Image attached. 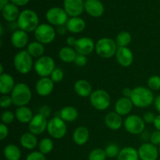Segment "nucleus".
Here are the masks:
<instances>
[{"mask_svg":"<svg viewBox=\"0 0 160 160\" xmlns=\"http://www.w3.org/2000/svg\"><path fill=\"white\" fill-rule=\"evenodd\" d=\"M131 99L134 106L144 109L149 107L154 102L155 96L152 91L148 87L138 86L133 88Z\"/></svg>","mask_w":160,"mask_h":160,"instance_id":"nucleus-1","label":"nucleus"},{"mask_svg":"<svg viewBox=\"0 0 160 160\" xmlns=\"http://www.w3.org/2000/svg\"><path fill=\"white\" fill-rule=\"evenodd\" d=\"M17 23L19 29L27 33L34 32L39 26V17L34 10L27 9L20 12Z\"/></svg>","mask_w":160,"mask_h":160,"instance_id":"nucleus-2","label":"nucleus"},{"mask_svg":"<svg viewBox=\"0 0 160 160\" xmlns=\"http://www.w3.org/2000/svg\"><path fill=\"white\" fill-rule=\"evenodd\" d=\"M10 96L12 100V104L15 106H26L31 101L32 92L28 84L25 83H18L11 92Z\"/></svg>","mask_w":160,"mask_h":160,"instance_id":"nucleus-3","label":"nucleus"},{"mask_svg":"<svg viewBox=\"0 0 160 160\" xmlns=\"http://www.w3.org/2000/svg\"><path fill=\"white\" fill-rule=\"evenodd\" d=\"M118 46L115 40L110 38H101L95 42V52L99 57L110 59L116 56Z\"/></svg>","mask_w":160,"mask_h":160,"instance_id":"nucleus-4","label":"nucleus"},{"mask_svg":"<svg viewBox=\"0 0 160 160\" xmlns=\"http://www.w3.org/2000/svg\"><path fill=\"white\" fill-rule=\"evenodd\" d=\"M33 57L27 50H20L14 56L13 66L15 70L20 74H28L34 67Z\"/></svg>","mask_w":160,"mask_h":160,"instance_id":"nucleus-5","label":"nucleus"},{"mask_svg":"<svg viewBox=\"0 0 160 160\" xmlns=\"http://www.w3.org/2000/svg\"><path fill=\"white\" fill-rule=\"evenodd\" d=\"M89 98L92 107L98 111L106 110L111 104L110 95L103 89H97L93 91Z\"/></svg>","mask_w":160,"mask_h":160,"instance_id":"nucleus-6","label":"nucleus"},{"mask_svg":"<svg viewBox=\"0 0 160 160\" xmlns=\"http://www.w3.org/2000/svg\"><path fill=\"white\" fill-rule=\"evenodd\" d=\"M34 69L40 78H48L56 69V62L50 56H43L34 62Z\"/></svg>","mask_w":160,"mask_h":160,"instance_id":"nucleus-7","label":"nucleus"},{"mask_svg":"<svg viewBox=\"0 0 160 160\" xmlns=\"http://www.w3.org/2000/svg\"><path fill=\"white\" fill-rule=\"evenodd\" d=\"M47 132L51 138L54 139H62L65 137L67 132V126L66 122L60 117H54L48 122Z\"/></svg>","mask_w":160,"mask_h":160,"instance_id":"nucleus-8","label":"nucleus"},{"mask_svg":"<svg viewBox=\"0 0 160 160\" xmlns=\"http://www.w3.org/2000/svg\"><path fill=\"white\" fill-rule=\"evenodd\" d=\"M56 31L49 23H41L34 32L36 41L45 45L52 43L56 38Z\"/></svg>","mask_w":160,"mask_h":160,"instance_id":"nucleus-9","label":"nucleus"},{"mask_svg":"<svg viewBox=\"0 0 160 160\" xmlns=\"http://www.w3.org/2000/svg\"><path fill=\"white\" fill-rule=\"evenodd\" d=\"M45 17L49 24L56 27L66 25L69 20V16L65 9L57 6L48 9L45 13Z\"/></svg>","mask_w":160,"mask_h":160,"instance_id":"nucleus-10","label":"nucleus"},{"mask_svg":"<svg viewBox=\"0 0 160 160\" xmlns=\"http://www.w3.org/2000/svg\"><path fill=\"white\" fill-rule=\"evenodd\" d=\"M123 127L129 134L138 135L145 131V123L140 116L131 114L128 116L123 120Z\"/></svg>","mask_w":160,"mask_h":160,"instance_id":"nucleus-11","label":"nucleus"},{"mask_svg":"<svg viewBox=\"0 0 160 160\" xmlns=\"http://www.w3.org/2000/svg\"><path fill=\"white\" fill-rule=\"evenodd\" d=\"M48 122V119L42 116V114H36L34 116L31 122L28 123L29 132L35 134L36 136L43 134L45 131H47Z\"/></svg>","mask_w":160,"mask_h":160,"instance_id":"nucleus-12","label":"nucleus"},{"mask_svg":"<svg viewBox=\"0 0 160 160\" xmlns=\"http://www.w3.org/2000/svg\"><path fill=\"white\" fill-rule=\"evenodd\" d=\"M63 9L69 17H80L84 11V0H64Z\"/></svg>","mask_w":160,"mask_h":160,"instance_id":"nucleus-13","label":"nucleus"},{"mask_svg":"<svg viewBox=\"0 0 160 160\" xmlns=\"http://www.w3.org/2000/svg\"><path fill=\"white\" fill-rule=\"evenodd\" d=\"M74 49L78 54L88 56L95 49V42L91 38L81 37L77 40Z\"/></svg>","mask_w":160,"mask_h":160,"instance_id":"nucleus-14","label":"nucleus"},{"mask_svg":"<svg viewBox=\"0 0 160 160\" xmlns=\"http://www.w3.org/2000/svg\"><path fill=\"white\" fill-rule=\"evenodd\" d=\"M138 152L141 160H157L159 154V148L152 143H143Z\"/></svg>","mask_w":160,"mask_h":160,"instance_id":"nucleus-15","label":"nucleus"},{"mask_svg":"<svg viewBox=\"0 0 160 160\" xmlns=\"http://www.w3.org/2000/svg\"><path fill=\"white\" fill-rule=\"evenodd\" d=\"M84 10L91 17L97 18L103 15L105 7L100 0H86L84 2Z\"/></svg>","mask_w":160,"mask_h":160,"instance_id":"nucleus-16","label":"nucleus"},{"mask_svg":"<svg viewBox=\"0 0 160 160\" xmlns=\"http://www.w3.org/2000/svg\"><path fill=\"white\" fill-rule=\"evenodd\" d=\"M54 84L55 83L52 81L49 77L48 78H41L36 82L35 91L39 96H48L54 89Z\"/></svg>","mask_w":160,"mask_h":160,"instance_id":"nucleus-17","label":"nucleus"},{"mask_svg":"<svg viewBox=\"0 0 160 160\" xmlns=\"http://www.w3.org/2000/svg\"><path fill=\"white\" fill-rule=\"evenodd\" d=\"M115 56L117 62L123 67H129L134 62V54L128 47L118 48Z\"/></svg>","mask_w":160,"mask_h":160,"instance_id":"nucleus-18","label":"nucleus"},{"mask_svg":"<svg viewBox=\"0 0 160 160\" xmlns=\"http://www.w3.org/2000/svg\"><path fill=\"white\" fill-rule=\"evenodd\" d=\"M10 42L12 46L18 49H22L28 45L29 42V37L28 33L22 31L20 29H17L12 32L10 38Z\"/></svg>","mask_w":160,"mask_h":160,"instance_id":"nucleus-19","label":"nucleus"},{"mask_svg":"<svg viewBox=\"0 0 160 160\" xmlns=\"http://www.w3.org/2000/svg\"><path fill=\"white\" fill-rule=\"evenodd\" d=\"M104 123L109 129L112 131H117L120 129L123 125V120L121 116L114 111V112H108L105 116Z\"/></svg>","mask_w":160,"mask_h":160,"instance_id":"nucleus-20","label":"nucleus"},{"mask_svg":"<svg viewBox=\"0 0 160 160\" xmlns=\"http://www.w3.org/2000/svg\"><path fill=\"white\" fill-rule=\"evenodd\" d=\"M15 85V81L12 75L7 73L0 75V93L2 95H10Z\"/></svg>","mask_w":160,"mask_h":160,"instance_id":"nucleus-21","label":"nucleus"},{"mask_svg":"<svg viewBox=\"0 0 160 160\" xmlns=\"http://www.w3.org/2000/svg\"><path fill=\"white\" fill-rule=\"evenodd\" d=\"M134 106L131 98L121 97L116 102L114 109L116 112L122 117V116H128L131 112Z\"/></svg>","mask_w":160,"mask_h":160,"instance_id":"nucleus-22","label":"nucleus"},{"mask_svg":"<svg viewBox=\"0 0 160 160\" xmlns=\"http://www.w3.org/2000/svg\"><path fill=\"white\" fill-rule=\"evenodd\" d=\"M1 11L4 20L9 23L17 22L20 13L18 6L12 2H9V4L4 6V8Z\"/></svg>","mask_w":160,"mask_h":160,"instance_id":"nucleus-23","label":"nucleus"},{"mask_svg":"<svg viewBox=\"0 0 160 160\" xmlns=\"http://www.w3.org/2000/svg\"><path fill=\"white\" fill-rule=\"evenodd\" d=\"M73 89L76 92L77 95H79L82 98H86V97H90L92 91V86L90 83L84 79H79L74 83L73 85Z\"/></svg>","mask_w":160,"mask_h":160,"instance_id":"nucleus-24","label":"nucleus"},{"mask_svg":"<svg viewBox=\"0 0 160 160\" xmlns=\"http://www.w3.org/2000/svg\"><path fill=\"white\" fill-rule=\"evenodd\" d=\"M66 26L69 32L72 34H80L85 29L86 23L80 17H70L69 18Z\"/></svg>","mask_w":160,"mask_h":160,"instance_id":"nucleus-25","label":"nucleus"},{"mask_svg":"<svg viewBox=\"0 0 160 160\" xmlns=\"http://www.w3.org/2000/svg\"><path fill=\"white\" fill-rule=\"evenodd\" d=\"M90 134L89 131L86 127H78L73 132L72 138L73 142L78 145H84L89 140Z\"/></svg>","mask_w":160,"mask_h":160,"instance_id":"nucleus-26","label":"nucleus"},{"mask_svg":"<svg viewBox=\"0 0 160 160\" xmlns=\"http://www.w3.org/2000/svg\"><path fill=\"white\" fill-rule=\"evenodd\" d=\"M20 145L23 148L28 150H33L38 146V141L37 136L31 132H25L20 136Z\"/></svg>","mask_w":160,"mask_h":160,"instance_id":"nucleus-27","label":"nucleus"},{"mask_svg":"<svg viewBox=\"0 0 160 160\" xmlns=\"http://www.w3.org/2000/svg\"><path fill=\"white\" fill-rule=\"evenodd\" d=\"M15 117L17 121L21 123H29L34 117L33 112L28 106L17 107L15 111Z\"/></svg>","mask_w":160,"mask_h":160,"instance_id":"nucleus-28","label":"nucleus"},{"mask_svg":"<svg viewBox=\"0 0 160 160\" xmlns=\"http://www.w3.org/2000/svg\"><path fill=\"white\" fill-rule=\"evenodd\" d=\"M59 117L67 123H72L75 121L78 117V111L72 106H67L62 108L59 112Z\"/></svg>","mask_w":160,"mask_h":160,"instance_id":"nucleus-29","label":"nucleus"},{"mask_svg":"<svg viewBox=\"0 0 160 160\" xmlns=\"http://www.w3.org/2000/svg\"><path fill=\"white\" fill-rule=\"evenodd\" d=\"M78 53L74 48H72L70 46H65L60 48L59 51V57L61 61H62L65 63H71L74 62Z\"/></svg>","mask_w":160,"mask_h":160,"instance_id":"nucleus-30","label":"nucleus"},{"mask_svg":"<svg viewBox=\"0 0 160 160\" xmlns=\"http://www.w3.org/2000/svg\"><path fill=\"white\" fill-rule=\"evenodd\" d=\"M3 155L6 160H20L22 152L20 148L17 145L9 144L4 148Z\"/></svg>","mask_w":160,"mask_h":160,"instance_id":"nucleus-31","label":"nucleus"},{"mask_svg":"<svg viewBox=\"0 0 160 160\" xmlns=\"http://www.w3.org/2000/svg\"><path fill=\"white\" fill-rule=\"evenodd\" d=\"M27 52L32 56L33 58L42 57L45 53V46L43 44L40 43L38 41H34L28 44L27 46Z\"/></svg>","mask_w":160,"mask_h":160,"instance_id":"nucleus-32","label":"nucleus"},{"mask_svg":"<svg viewBox=\"0 0 160 160\" xmlns=\"http://www.w3.org/2000/svg\"><path fill=\"white\" fill-rule=\"evenodd\" d=\"M138 152L133 147H125L120 149L117 160H139Z\"/></svg>","mask_w":160,"mask_h":160,"instance_id":"nucleus-33","label":"nucleus"},{"mask_svg":"<svg viewBox=\"0 0 160 160\" xmlns=\"http://www.w3.org/2000/svg\"><path fill=\"white\" fill-rule=\"evenodd\" d=\"M131 41H132V36L128 31H123L119 33L115 39V42L118 48L128 47L131 44Z\"/></svg>","mask_w":160,"mask_h":160,"instance_id":"nucleus-34","label":"nucleus"},{"mask_svg":"<svg viewBox=\"0 0 160 160\" xmlns=\"http://www.w3.org/2000/svg\"><path fill=\"white\" fill-rule=\"evenodd\" d=\"M54 148V143L49 138H42L38 143V149L42 154L47 155L51 152Z\"/></svg>","mask_w":160,"mask_h":160,"instance_id":"nucleus-35","label":"nucleus"},{"mask_svg":"<svg viewBox=\"0 0 160 160\" xmlns=\"http://www.w3.org/2000/svg\"><path fill=\"white\" fill-rule=\"evenodd\" d=\"M106 156L105 150L102 148H97L91 151L88 156V160H106Z\"/></svg>","mask_w":160,"mask_h":160,"instance_id":"nucleus-36","label":"nucleus"},{"mask_svg":"<svg viewBox=\"0 0 160 160\" xmlns=\"http://www.w3.org/2000/svg\"><path fill=\"white\" fill-rule=\"evenodd\" d=\"M105 152L108 158H115L118 156L120 149L119 148L118 145L114 143H110L105 148Z\"/></svg>","mask_w":160,"mask_h":160,"instance_id":"nucleus-37","label":"nucleus"},{"mask_svg":"<svg viewBox=\"0 0 160 160\" xmlns=\"http://www.w3.org/2000/svg\"><path fill=\"white\" fill-rule=\"evenodd\" d=\"M147 87L152 92L160 90V76L153 75L150 77L147 81Z\"/></svg>","mask_w":160,"mask_h":160,"instance_id":"nucleus-38","label":"nucleus"},{"mask_svg":"<svg viewBox=\"0 0 160 160\" xmlns=\"http://www.w3.org/2000/svg\"><path fill=\"white\" fill-rule=\"evenodd\" d=\"M16 119L15 113H13L12 112L9 110H6L2 113L1 116V120L2 123H4L6 125L11 124L12 122L14 121V120Z\"/></svg>","mask_w":160,"mask_h":160,"instance_id":"nucleus-39","label":"nucleus"},{"mask_svg":"<svg viewBox=\"0 0 160 160\" xmlns=\"http://www.w3.org/2000/svg\"><path fill=\"white\" fill-rule=\"evenodd\" d=\"M49 78H51L52 81L55 84H56V83L61 82L64 78L63 71H62L61 69L56 68V69L53 70L52 73V74L50 75Z\"/></svg>","mask_w":160,"mask_h":160,"instance_id":"nucleus-40","label":"nucleus"},{"mask_svg":"<svg viewBox=\"0 0 160 160\" xmlns=\"http://www.w3.org/2000/svg\"><path fill=\"white\" fill-rule=\"evenodd\" d=\"M12 104V100L10 95H2L0 98V106L2 109H8L10 107Z\"/></svg>","mask_w":160,"mask_h":160,"instance_id":"nucleus-41","label":"nucleus"},{"mask_svg":"<svg viewBox=\"0 0 160 160\" xmlns=\"http://www.w3.org/2000/svg\"><path fill=\"white\" fill-rule=\"evenodd\" d=\"M26 160H46V158L45 155L39 151H34L28 155Z\"/></svg>","mask_w":160,"mask_h":160,"instance_id":"nucleus-42","label":"nucleus"},{"mask_svg":"<svg viewBox=\"0 0 160 160\" xmlns=\"http://www.w3.org/2000/svg\"><path fill=\"white\" fill-rule=\"evenodd\" d=\"M150 143L153 144L156 146H159L160 145V131H153L149 136Z\"/></svg>","mask_w":160,"mask_h":160,"instance_id":"nucleus-43","label":"nucleus"},{"mask_svg":"<svg viewBox=\"0 0 160 160\" xmlns=\"http://www.w3.org/2000/svg\"><path fill=\"white\" fill-rule=\"evenodd\" d=\"M74 63L76 64L78 67H83L84 66H86V64L88 63V58L86 56H84V55L78 54L76 59L74 60Z\"/></svg>","mask_w":160,"mask_h":160,"instance_id":"nucleus-44","label":"nucleus"},{"mask_svg":"<svg viewBox=\"0 0 160 160\" xmlns=\"http://www.w3.org/2000/svg\"><path fill=\"white\" fill-rule=\"evenodd\" d=\"M156 117V116L152 112H146L145 113L143 114V116H142V119H143V120L145 121V123L150 124V123H154Z\"/></svg>","mask_w":160,"mask_h":160,"instance_id":"nucleus-45","label":"nucleus"},{"mask_svg":"<svg viewBox=\"0 0 160 160\" xmlns=\"http://www.w3.org/2000/svg\"><path fill=\"white\" fill-rule=\"evenodd\" d=\"M9 134V128H8L7 125L4 124V123H0V140H4L8 137Z\"/></svg>","mask_w":160,"mask_h":160,"instance_id":"nucleus-46","label":"nucleus"},{"mask_svg":"<svg viewBox=\"0 0 160 160\" xmlns=\"http://www.w3.org/2000/svg\"><path fill=\"white\" fill-rule=\"evenodd\" d=\"M38 113L42 114V116H44V117L48 119L49 118L52 114V109L48 106H43L40 108Z\"/></svg>","mask_w":160,"mask_h":160,"instance_id":"nucleus-47","label":"nucleus"},{"mask_svg":"<svg viewBox=\"0 0 160 160\" xmlns=\"http://www.w3.org/2000/svg\"><path fill=\"white\" fill-rule=\"evenodd\" d=\"M77 40H78V39L75 38L73 36H69V37H67V39H66V43H67V46L74 48L75 44H76L77 42Z\"/></svg>","mask_w":160,"mask_h":160,"instance_id":"nucleus-48","label":"nucleus"},{"mask_svg":"<svg viewBox=\"0 0 160 160\" xmlns=\"http://www.w3.org/2000/svg\"><path fill=\"white\" fill-rule=\"evenodd\" d=\"M30 0H10V2L13 3L17 6H23L28 4Z\"/></svg>","mask_w":160,"mask_h":160,"instance_id":"nucleus-49","label":"nucleus"},{"mask_svg":"<svg viewBox=\"0 0 160 160\" xmlns=\"http://www.w3.org/2000/svg\"><path fill=\"white\" fill-rule=\"evenodd\" d=\"M133 89H131V88H124L123 89V92H122V94H123V97H126V98H131V94H132Z\"/></svg>","mask_w":160,"mask_h":160,"instance_id":"nucleus-50","label":"nucleus"},{"mask_svg":"<svg viewBox=\"0 0 160 160\" xmlns=\"http://www.w3.org/2000/svg\"><path fill=\"white\" fill-rule=\"evenodd\" d=\"M67 31H68L66 25H62V26H59L56 28V33H58L60 35H64L67 33Z\"/></svg>","mask_w":160,"mask_h":160,"instance_id":"nucleus-51","label":"nucleus"},{"mask_svg":"<svg viewBox=\"0 0 160 160\" xmlns=\"http://www.w3.org/2000/svg\"><path fill=\"white\" fill-rule=\"evenodd\" d=\"M153 125H154V128H156L157 131H160V114H159V115H157L156 117V119H155Z\"/></svg>","mask_w":160,"mask_h":160,"instance_id":"nucleus-52","label":"nucleus"},{"mask_svg":"<svg viewBox=\"0 0 160 160\" xmlns=\"http://www.w3.org/2000/svg\"><path fill=\"white\" fill-rule=\"evenodd\" d=\"M154 105H155V108H156V109L160 114V95H157V96L155 98Z\"/></svg>","mask_w":160,"mask_h":160,"instance_id":"nucleus-53","label":"nucleus"},{"mask_svg":"<svg viewBox=\"0 0 160 160\" xmlns=\"http://www.w3.org/2000/svg\"><path fill=\"white\" fill-rule=\"evenodd\" d=\"M9 1L10 0H0V9H2L4 8V6H6V5L9 4Z\"/></svg>","mask_w":160,"mask_h":160,"instance_id":"nucleus-54","label":"nucleus"},{"mask_svg":"<svg viewBox=\"0 0 160 160\" xmlns=\"http://www.w3.org/2000/svg\"><path fill=\"white\" fill-rule=\"evenodd\" d=\"M2 73H4V72H3V66L2 64H1L0 65V75L2 74Z\"/></svg>","mask_w":160,"mask_h":160,"instance_id":"nucleus-55","label":"nucleus"},{"mask_svg":"<svg viewBox=\"0 0 160 160\" xmlns=\"http://www.w3.org/2000/svg\"><path fill=\"white\" fill-rule=\"evenodd\" d=\"M0 34H1V36L3 35V27H2V25H1V26H0Z\"/></svg>","mask_w":160,"mask_h":160,"instance_id":"nucleus-56","label":"nucleus"},{"mask_svg":"<svg viewBox=\"0 0 160 160\" xmlns=\"http://www.w3.org/2000/svg\"><path fill=\"white\" fill-rule=\"evenodd\" d=\"M159 154H160V145H159Z\"/></svg>","mask_w":160,"mask_h":160,"instance_id":"nucleus-57","label":"nucleus"},{"mask_svg":"<svg viewBox=\"0 0 160 160\" xmlns=\"http://www.w3.org/2000/svg\"><path fill=\"white\" fill-rule=\"evenodd\" d=\"M159 160H160V159H159Z\"/></svg>","mask_w":160,"mask_h":160,"instance_id":"nucleus-58","label":"nucleus"}]
</instances>
